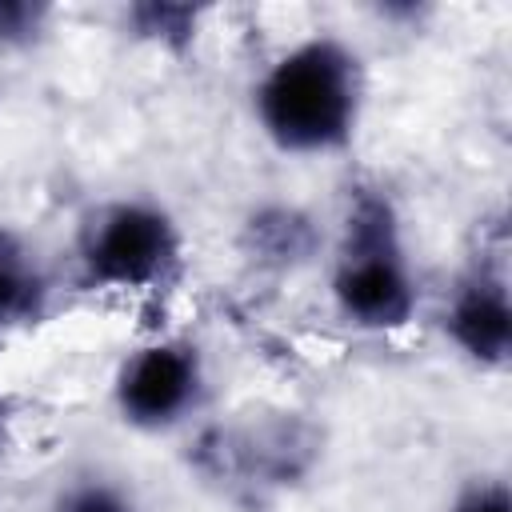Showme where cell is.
Here are the masks:
<instances>
[{"label":"cell","instance_id":"cell-8","mask_svg":"<svg viewBox=\"0 0 512 512\" xmlns=\"http://www.w3.org/2000/svg\"><path fill=\"white\" fill-rule=\"evenodd\" d=\"M200 20L204 12L192 4H168V0H140L124 8V24L136 40L160 48V52H188L200 36Z\"/></svg>","mask_w":512,"mask_h":512},{"label":"cell","instance_id":"cell-5","mask_svg":"<svg viewBox=\"0 0 512 512\" xmlns=\"http://www.w3.org/2000/svg\"><path fill=\"white\" fill-rule=\"evenodd\" d=\"M444 332L456 344V352L468 356L472 364L504 368L512 352V304L504 276L492 272L468 276L444 308Z\"/></svg>","mask_w":512,"mask_h":512},{"label":"cell","instance_id":"cell-9","mask_svg":"<svg viewBox=\"0 0 512 512\" xmlns=\"http://www.w3.org/2000/svg\"><path fill=\"white\" fill-rule=\"evenodd\" d=\"M48 512H136V500L128 488H120L116 480L104 476H80L72 484H64Z\"/></svg>","mask_w":512,"mask_h":512},{"label":"cell","instance_id":"cell-4","mask_svg":"<svg viewBox=\"0 0 512 512\" xmlns=\"http://www.w3.org/2000/svg\"><path fill=\"white\" fill-rule=\"evenodd\" d=\"M204 392V364L188 340L164 336L124 356L112 380V404L128 428L168 432L176 428Z\"/></svg>","mask_w":512,"mask_h":512},{"label":"cell","instance_id":"cell-3","mask_svg":"<svg viewBox=\"0 0 512 512\" xmlns=\"http://www.w3.org/2000/svg\"><path fill=\"white\" fill-rule=\"evenodd\" d=\"M184 264L180 224L152 200H112L80 236V272L100 292H156Z\"/></svg>","mask_w":512,"mask_h":512},{"label":"cell","instance_id":"cell-2","mask_svg":"<svg viewBox=\"0 0 512 512\" xmlns=\"http://www.w3.org/2000/svg\"><path fill=\"white\" fill-rule=\"evenodd\" d=\"M332 304L360 332H396L416 316L420 288L404 252L400 216L376 188H360L348 204L332 264Z\"/></svg>","mask_w":512,"mask_h":512},{"label":"cell","instance_id":"cell-11","mask_svg":"<svg viewBox=\"0 0 512 512\" xmlns=\"http://www.w3.org/2000/svg\"><path fill=\"white\" fill-rule=\"evenodd\" d=\"M452 512H512V496L500 480H476L456 496Z\"/></svg>","mask_w":512,"mask_h":512},{"label":"cell","instance_id":"cell-1","mask_svg":"<svg viewBox=\"0 0 512 512\" xmlns=\"http://www.w3.org/2000/svg\"><path fill=\"white\" fill-rule=\"evenodd\" d=\"M364 76L336 36H308L280 52L256 80L252 108L264 136L288 156L340 152L360 124Z\"/></svg>","mask_w":512,"mask_h":512},{"label":"cell","instance_id":"cell-6","mask_svg":"<svg viewBox=\"0 0 512 512\" xmlns=\"http://www.w3.org/2000/svg\"><path fill=\"white\" fill-rule=\"evenodd\" d=\"M240 248L260 268L292 272L320 252V228L300 204H260L240 228Z\"/></svg>","mask_w":512,"mask_h":512},{"label":"cell","instance_id":"cell-12","mask_svg":"<svg viewBox=\"0 0 512 512\" xmlns=\"http://www.w3.org/2000/svg\"><path fill=\"white\" fill-rule=\"evenodd\" d=\"M4 444H8V400L0 392V452H4Z\"/></svg>","mask_w":512,"mask_h":512},{"label":"cell","instance_id":"cell-10","mask_svg":"<svg viewBox=\"0 0 512 512\" xmlns=\"http://www.w3.org/2000/svg\"><path fill=\"white\" fill-rule=\"evenodd\" d=\"M52 20L48 4L36 0H0V48H32L44 40Z\"/></svg>","mask_w":512,"mask_h":512},{"label":"cell","instance_id":"cell-7","mask_svg":"<svg viewBox=\"0 0 512 512\" xmlns=\"http://www.w3.org/2000/svg\"><path fill=\"white\" fill-rule=\"evenodd\" d=\"M48 272L36 248L0 224V332L32 324L48 308Z\"/></svg>","mask_w":512,"mask_h":512}]
</instances>
